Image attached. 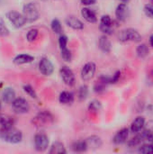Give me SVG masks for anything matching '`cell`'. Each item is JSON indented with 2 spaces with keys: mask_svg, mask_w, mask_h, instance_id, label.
I'll list each match as a JSON object with an SVG mask.
<instances>
[{
  "mask_svg": "<svg viewBox=\"0 0 153 154\" xmlns=\"http://www.w3.org/2000/svg\"><path fill=\"white\" fill-rule=\"evenodd\" d=\"M50 27H51V30L54 33L56 34H61L62 33V26H61V23L58 20V19H53L51 21V23H50Z\"/></svg>",
  "mask_w": 153,
  "mask_h": 154,
  "instance_id": "484cf974",
  "label": "cell"
},
{
  "mask_svg": "<svg viewBox=\"0 0 153 154\" xmlns=\"http://www.w3.org/2000/svg\"><path fill=\"white\" fill-rule=\"evenodd\" d=\"M23 14L27 23H33L40 17V13L37 6L33 3H28L23 7Z\"/></svg>",
  "mask_w": 153,
  "mask_h": 154,
  "instance_id": "277c9868",
  "label": "cell"
},
{
  "mask_svg": "<svg viewBox=\"0 0 153 154\" xmlns=\"http://www.w3.org/2000/svg\"><path fill=\"white\" fill-rule=\"evenodd\" d=\"M114 21L112 20V18L106 14L103 15L101 17L100 20V24H99V29L102 32L106 33V34H111L112 32L114 31Z\"/></svg>",
  "mask_w": 153,
  "mask_h": 154,
  "instance_id": "30bf717a",
  "label": "cell"
},
{
  "mask_svg": "<svg viewBox=\"0 0 153 154\" xmlns=\"http://www.w3.org/2000/svg\"><path fill=\"white\" fill-rule=\"evenodd\" d=\"M59 101L61 105H71L74 102V95L69 91H62L60 94Z\"/></svg>",
  "mask_w": 153,
  "mask_h": 154,
  "instance_id": "44dd1931",
  "label": "cell"
},
{
  "mask_svg": "<svg viewBox=\"0 0 153 154\" xmlns=\"http://www.w3.org/2000/svg\"><path fill=\"white\" fill-rule=\"evenodd\" d=\"M13 109L17 114H25L28 113L30 110V105L29 103L22 97L15 98L12 103Z\"/></svg>",
  "mask_w": 153,
  "mask_h": 154,
  "instance_id": "9c48e42d",
  "label": "cell"
},
{
  "mask_svg": "<svg viewBox=\"0 0 153 154\" xmlns=\"http://www.w3.org/2000/svg\"><path fill=\"white\" fill-rule=\"evenodd\" d=\"M98 46L100 48V50L106 53L110 52L111 49H112V44L110 40L107 38L106 35H103L100 37L99 41H98Z\"/></svg>",
  "mask_w": 153,
  "mask_h": 154,
  "instance_id": "ffe728a7",
  "label": "cell"
},
{
  "mask_svg": "<svg viewBox=\"0 0 153 154\" xmlns=\"http://www.w3.org/2000/svg\"><path fill=\"white\" fill-rule=\"evenodd\" d=\"M118 1H120V2H122V3H128L130 0H118Z\"/></svg>",
  "mask_w": 153,
  "mask_h": 154,
  "instance_id": "ab89813d",
  "label": "cell"
},
{
  "mask_svg": "<svg viewBox=\"0 0 153 154\" xmlns=\"http://www.w3.org/2000/svg\"><path fill=\"white\" fill-rule=\"evenodd\" d=\"M49 137L44 134H37L34 136V147L37 152H45L49 147Z\"/></svg>",
  "mask_w": 153,
  "mask_h": 154,
  "instance_id": "52a82bcc",
  "label": "cell"
},
{
  "mask_svg": "<svg viewBox=\"0 0 153 154\" xmlns=\"http://www.w3.org/2000/svg\"><path fill=\"white\" fill-rule=\"evenodd\" d=\"M120 77H121V71H116V72L113 75V77H110V79H111V84L116 83V82L119 80Z\"/></svg>",
  "mask_w": 153,
  "mask_h": 154,
  "instance_id": "d590c367",
  "label": "cell"
},
{
  "mask_svg": "<svg viewBox=\"0 0 153 154\" xmlns=\"http://www.w3.org/2000/svg\"><path fill=\"white\" fill-rule=\"evenodd\" d=\"M2 99L6 104H12L15 99V92L12 88H5L2 92Z\"/></svg>",
  "mask_w": 153,
  "mask_h": 154,
  "instance_id": "ac0fdd59",
  "label": "cell"
},
{
  "mask_svg": "<svg viewBox=\"0 0 153 154\" xmlns=\"http://www.w3.org/2000/svg\"><path fill=\"white\" fill-rule=\"evenodd\" d=\"M151 1H152V3H153V0H151Z\"/></svg>",
  "mask_w": 153,
  "mask_h": 154,
  "instance_id": "60d3db41",
  "label": "cell"
},
{
  "mask_svg": "<svg viewBox=\"0 0 153 154\" xmlns=\"http://www.w3.org/2000/svg\"><path fill=\"white\" fill-rule=\"evenodd\" d=\"M147 80H148L149 85H153V70H151V71L148 74Z\"/></svg>",
  "mask_w": 153,
  "mask_h": 154,
  "instance_id": "74e56055",
  "label": "cell"
},
{
  "mask_svg": "<svg viewBox=\"0 0 153 154\" xmlns=\"http://www.w3.org/2000/svg\"><path fill=\"white\" fill-rule=\"evenodd\" d=\"M14 124V120L12 116L7 115H0V125L3 128L13 127Z\"/></svg>",
  "mask_w": 153,
  "mask_h": 154,
  "instance_id": "cb8c5ba5",
  "label": "cell"
},
{
  "mask_svg": "<svg viewBox=\"0 0 153 154\" xmlns=\"http://www.w3.org/2000/svg\"><path fill=\"white\" fill-rule=\"evenodd\" d=\"M0 139L9 143L16 144L22 142L23 133L13 127H8V128L2 127L0 129Z\"/></svg>",
  "mask_w": 153,
  "mask_h": 154,
  "instance_id": "6da1fadb",
  "label": "cell"
},
{
  "mask_svg": "<svg viewBox=\"0 0 153 154\" xmlns=\"http://www.w3.org/2000/svg\"><path fill=\"white\" fill-rule=\"evenodd\" d=\"M87 149H88V147H87L86 140L85 141L74 142L71 144V150L74 152H87Z\"/></svg>",
  "mask_w": 153,
  "mask_h": 154,
  "instance_id": "603a6c76",
  "label": "cell"
},
{
  "mask_svg": "<svg viewBox=\"0 0 153 154\" xmlns=\"http://www.w3.org/2000/svg\"><path fill=\"white\" fill-rule=\"evenodd\" d=\"M68 37L64 34H60V37H59V45H60V48H65L67 47V44H68Z\"/></svg>",
  "mask_w": 153,
  "mask_h": 154,
  "instance_id": "e575fe53",
  "label": "cell"
},
{
  "mask_svg": "<svg viewBox=\"0 0 153 154\" xmlns=\"http://www.w3.org/2000/svg\"><path fill=\"white\" fill-rule=\"evenodd\" d=\"M150 45L153 47V34L151 35V37H150Z\"/></svg>",
  "mask_w": 153,
  "mask_h": 154,
  "instance_id": "f35d334b",
  "label": "cell"
},
{
  "mask_svg": "<svg viewBox=\"0 0 153 154\" xmlns=\"http://www.w3.org/2000/svg\"><path fill=\"white\" fill-rule=\"evenodd\" d=\"M101 107H102V106L99 101L93 100L92 102H90V104L88 106V110L92 114H97L101 110Z\"/></svg>",
  "mask_w": 153,
  "mask_h": 154,
  "instance_id": "4316f807",
  "label": "cell"
},
{
  "mask_svg": "<svg viewBox=\"0 0 153 154\" xmlns=\"http://www.w3.org/2000/svg\"><path fill=\"white\" fill-rule=\"evenodd\" d=\"M128 136H129V129L128 128H123L115 134V135L113 139V142L116 145L124 144L127 142Z\"/></svg>",
  "mask_w": 153,
  "mask_h": 154,
  "instance_id": "7c38bea8",
  "label": "cell"
},
{
  "mask_svg": "<svg viewBox=\"0 0 153 154\" xmlns=\"http://www.w3.org/2000/svg\"><path fill=\"white\" fill-rule=\"evenodd\" d=\"M81 15H82V17L87 23H95L97 22V17H96V13L93 10H91L90 8H88V7L82 8V10H81Z\"/></svg>",
  "mask_w": 153,
  "mask_h": 154,
  "instance_id": "2e32d148",
  "label": "cell"
},
{
  "mask_svg": "<svg viewBox=\"0 0 153 154\" xmlns=\"http://www.w3.org/2000/svg\"><path fill=\"white\" fill-rule=\"evenodd\" d=\"M129 15V9L126 3H121L117 5L115 10V16L119 21H125Z\"/></svg>",
  "mask_w": 153,
  "mask_h": 154,
  "instance_id": "5bb4252c",
  "label": "cell"
},
{
  "mask_svg": "<svg viewBox=\"0 0 153 154\" xmlns=\"http://www.w3.org/2000/svg\"><path fill=\"white\" fill-rule=\"evenodd\" d=\"M50 154H64L67 153L66 148L64 144L60 142H55L50 146V149L49 151Z\"/></svg>",
  "mask_w": 153,
  "mask_h": 154,
  "instance_id": "7402d4cb",
  "label": "cell"
},
{
  "mask_svg": "<svg viewBox=\"0 0 153 154\" xmlns=\"http://www.w3.org/2000/svg\"><path fill=\"white\" fill-rule=\"evenodd\" d=\"M34 60V57L29 54H19L14 57V63L16 65H23V64H28L32 62Z\"/></svg>",
  "mask_w": 153,
  "mask_h": 154,
  "instance_id": "d6986e66",
  "label": "cell"
},
{
  "mask_svg": "<svg viewBox=\"0 0 153 154\" xmlns=\"http://www.w3.org/2000/svg\"><path fill=\"white\" fill-rule=\"evenodd\" d=\"M38 34H39V31L38 29L36 28H32V29H30L28 32H27V34H26V39L29 42H34L37 37H38Z\"/></svg>",
  "mask_w": 153,
  "mask_h": 154,
  "instance_id": "f1b7e54d",
  "label": "cell"
},
{
  "mask_svg": "<svg viewBox=\"0 0 153 154\" xmlns=\"http://www.w3.org/2000/svg\"><path fill=\"white\" fill-rule=\"evenodd\" d=\"M118 38H119V41L123 42H139L142 41V35L136 29H133V28H128V29L121 31Z\"/></svg>",
  "mask_w": 153,
  "mask_h": 154,
  "instance_id": "3957f363",
  "label": "cell"
},
{
  "mask_svg": "<svg viewBox=\"0 0 153 154\" xmlns=\"http://www.w3.org/2000/svg\"><path fill=\"white\" fill-rule=\"evenodd\" d=\"M87 96H88V87L86 86V85L81 86L78 88V99L80 101H83V100H85L87 97Z\"/></svg>",
  "mask_w": 153,
  "mask_h": 154,
  "instance_id": "f546056e",
  "label": "cell"
},
{
  "mask_svg": "<svg viewBox=\"0 0 153 154\" xmlns=\"http://www.w3.org/2000/svg\"><path fill=\"white\" fill-rule=\"evenodd\" d=\"M86 142H87V147L91 149H99L103 144L102 139L97 135L89 136L88 138L86 139Z\"/></svg>",
  "mask_w": 153,
  "mask_h": 154,
  "instance_id": "e0dca14e",
  "label": "cell"
},
{
  "mask_svg": "<svg viewBox=\"0 0 153 154\" xmlns=\"http://www.w3.org/2000/svg\"><path fill=\"white\" fill-rule=\"evenodd\" d=\"M150 53V50H149V47L142 43V44H140L137 48H136V54L139 58L141 59H144L146 58Z\"/></svg>",
  "mask_w": 153,
  "mask_h": 154,
  "instance_id": "d4e9b609",
  "label": "cell"
},
{
  "mask_svg": "<svg viewBox=\"0 0 153 154\" xmlns=\"http://www.w3.org/2000/svg\"><path fill=\"white\" fill-rule=\"evenodd\" d=\"M96 2V0H81V3L84 5H94L95 3Z\"/></svg>",
  "mask_w": 153,
  "mask_h": 154,
  "instance_id": "8d00e7d4",
  "label": "cell"
},
{
  "mask_svg": "<svg viewBox=\"0 0 153 154\" xmlns=\"http://www.w3.org/2000/svg\"><path fill=\"white\" fill-rule=\"evenodd\" d=\"M39 69L44 76H50L54 71V66L50 59L43 57L39 62Z\"/></svg>",
  "mask_w": 153,
  "mask_h": 154,
  "instance_id": "8fae6325",
  "label": "cell"
},
{
  "mask_svg": "<svg viewBox=\"0 0 153 154\" xmlns=\"http://www.w3.org/2000/svg\"><path fill=\"white\" fill-rule=\"evenodd\" d=\"M145 126V118L143 116H137L131 125V132L133 134H138Z\"/></svg>",
  "mask_w": 153,
  "mask_h": 154,
  "instance_id": "9a60e30c",
  "label": "cell"
},
{
  "mask_svg": "<svg viewBox=\"0 0 153 154\" xmlns=\"http://www.w3.org/2000/svg\"><path fill=\"white\" fill-rule=\"evenodd\" d=\"M144 13L145 14L153 19V3L151 4H147L145 6H144Z\"/></svg>",
  "mask_w": 153,
  "mask_h": 154,
  "instance_id": "836d02e7",
  "label": "cell"
},
{
  "mask_svg": "<svg viewBox=\"0 0 153 154\" xmlns=\"http://www.w3.org/2000/svg\"><path fill=\"white\" fill-rule=\"evenodd\" d=\"M138 152L140 153L144 154H152L153 153V145L151 143L150 144H143L141 147H139Z\"/></svg>",
  "mask_w": 153,
  "mask_h": 154,
  "instance_id": "4dcf8cb0",
  "label": "cell"
},
{
  "mask_svg": "<svg viewBox=\"0 0 153 154\" xmlns=\"http://www.w3.org/2000/svg\"><path fill=\"white\" fill-rule=\"evenodd\" d=\"M60 75L65 85L68 87H73L76 82V78L74 72L67 66H63L60 69Z\"/></svg>",
  "mask_w": 153,
  "mask_h": 154,
  "instance_id": "5b68a950",
  "label": "cell"
},
{
  "mask_svg": "<svg viewBox=\"0 0 153 154\" xmlns=\"http://www.w3.org/2000/svg\"><path fill=\"white\" fill-rule=\"evenodd\" d=\"M65 23L69 27H70L73 30H83L84 29L83 22L74 15H69L65 19Z\"/></svg>",
  "mask_w": 153,
  "mask_h": 154,
  "instance_id": "4fadbf2b",
  "label": "cell"
},
{
  "mask_svg": "<svg viewBox=\"0 0 153 154\" xmlns=\"http://www.w3.org/2000/svg\"><path fill=\"white\" fill-rule=\"evenodd\" d=\"M6 17L15 28H21L27 23L23 14H20L19 12H16V11L8 12L6 14Z\"/></svg>",
  "mask_w": 153,
  "mask_h": 154,
  "instance_id": "8992f818",
  "label": "cell"
},
{
  "mask_svg": "<svg viewBox=\"0 0 153 154\" xmlns=\"http://www.w3.org/2000/svg\"><path fill=\"white\" fill-rule=\"evenodd\" d=\"M54 122V116L52 114L47 110H42L39 112L32 120V124L36 126H47Z\"/></svg>",
  "mask_w": 153,
  "mask_h": 154,
  "instance_id": "7a4b0ae2",
  "label": "cell"
},
{
  "mask_svg": "<svg viewBox=\"0 0 153 154\" xmlns=\"http://www.w3.org/2000/svg\"><path fill=\"white\" fill-rule=\"evenodd\" d=\"M96 70V66L94 62H87L86 63L81 69L80 75H81V79L84 81H88L91 79L94 78L95 73Z\"/></svg>",
  "mask_w": 153,
  "mask_h": 154,
  "instance_id": "ba28073f",
  "label": "cell"
},
{
  "mask_svg": "<svg viewBox=\"0 0 153 154\" xmlns=\"http://www.w3.org/2000/svg\"><path fill=\"white\" fill-rule=\"evenodd\" d=\"M23 90H24V92L28 95V96H30L31 97H32V98H37V94H36V91L34 90V88L31 86V85H24L23 86Z\"/></svg>",
  "mask_w": 153,
  "mask_h": 154,
  "instance_id": "1f68e13d",
  "label": "cell"
},
{
  "mask_svg": "<svg viewBox=\"0 0 153 154\" xmlns=\"http://www.w3.org/2000/svg\"><path fill=\"white\" fill-rule=\"evenodd\" d=\"M9 35V30L5 24L2 18H0V36L1 37H7Z\"/></svg>",
  "mask_w": 153,
  "mask_h": 154,
  "instance_id": "d6a6232c",
  "label": "cell"
},
{
  "mask_svg": "<svg viewBox=\"0 0 153 154\" xmlns=\"http://www.w3.org/2000/svg\"><path fill=\"white\" fill-rule=\"evenodd\" d=\"M60 55H61V58L64 61H67V62H69L71 61L72 60V53H71V51L69 49H68L67 47L65 48H61L60 49Z\"/></svg>",
  "mask_w": 153,
  "mask_h": 154,
  "instance_id": "83f0119b",
  "label": "cell"
}]
</instances>
